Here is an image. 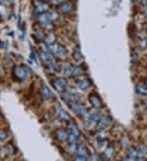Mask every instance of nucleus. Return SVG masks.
Here are the masks:
<instances>
[{
	"label": "nucleus",
	"mask_w": 147,
	"mask_h": 161,
	"mask_svg": "<svg viewBox=\"0 0 147 161\" xmlns=\"http://www.w3.org/2000/svg\"><path fill=\"white\" fill-rule=\"evenodd\" d=\"M40 60L43 63V65L45 66L46 69L48 72L49 73H54L56 71V63L53 59L50 56L48 53L45 51H42L40 52Z\"/></svg>",
	"instance_id": "nucleus-1"
},
{
	"label": "nucleus",
	"mask_w": 147,
	"mask_h": 161,
	"mask_svg": "<svg viewBox=\"0 0 147 161\" xmlns=\"http://www.w3.org/2000/svg\"><path fill=\"white\" fill-rule=\"evenodd\" d=\"M13 77L18 81H23L27 79L30 75V70L25 66L23 65H17L13 68Z\"/></svg>",
	"instance_id": "nucleus-2"
},
{
	"label": "nucleus",
	"mask_w": 147,
	"mask_h": 161,
	"mask_svg": "<svg viewBox=\"0 0 147 161\" xmlns=\"http://www.w3.org/2000/svg\"><path fill=\"white\" fill-rule=\"evenodd\" d=\"M67 132H68V139L67 140L69 141L70 143H75L80 137V132L78 129L77 125L74 122H70Z\"/></svg>",
	"instance_id": "nucleus-3"
},
{
	"label": "nucleus",
	"mask_w": 147,
	"mask_h": 161,
	"mask_svg": "<svg viewBox=\"0 0 147 161\" xmlns=\"http://www.w3.org/2000/svg\"><path fill=\"white\" fill-rule=\"evenodd\" d=\"M48 48L49 51L52 53L53 56H57V57L64 56L67 53L66 47L59 43H56V42H54L52 45L48 46Z\"/></svg>",
	"instance_id": "nucleus-4"
},
{
	"label": "nucleus",
	"mask_w": 147,
	"mask_h": 161,
	"mask_svg": "<svg viewBox=\"0 0 147 161\" xmlns=\"http://www.w3.org/2000/svg\"><path fill=\"white\" fill-rule=\"evenodd\" d=\"M55 15L48 11L46 12H43V13H39V16H38V21L41 25H48L53 22L55 18H54Z\"/></svg>",
	"instance_id": "nucleus-5"
},
{
	"label": "nucleus",
	"mask_w": 147,
	"mask_h": 161,
	"mask_svg": "<svg viewBox=\"0 0 147 161\" xmlns=\"http://www.w3.org/2000/svg\"><path fill=\"white\" fill-rule=\"evenodd\" d=\"M52 84H53V86L55 89V90L57 91L60 94L63 93L64 91L66 90L67 80L66 78H63V77L56 78L54 80H53Z\"/></svg>",
	"instance_id": "nucleus-6"
},
{
	"label": "nucleus",
	"mask_w": 147,
	"mask_h": 161,
	"mask_svg": "<svg viewBox=\"0 0 147 161\" xmlns=\"http://www.w3.org/2000/svg\"><path fill=\"white\" fill-rule=\"evenodd\" d=\"M88 101L95 109H102V107H103V103H102V101L101 98L98 96L97 94L96 93H92L88 96Z\"/></svg>",
	"instance_id": "nucleus-7"
},
{
	"label": "nucleus",
	"mask_w": 147,
	"mask_h": 161,
	"mask_svg": "<svg viewBox=\"0 0 147 161\" xmlns=\"http://www.w3.org/2000/svg\"><path fill=\"white\" fill-rule=\"evenodd\" d=\"M75 160H86L88 158V149L84 144H79L77 147Z\"/></svg>",
	"instance_id": "nucleus-8"
},
{
	"label": "nucleus",
	"mask_w": 147,
	"mask_h": 161,
	"mask_svg": "<svg viewBox=\"0 0 147 161\" xmlns=\"http://www.w3.org/2000/svg\"><path fill=\"white\" fill-rule=\"evenodd\" d=\"M112 124V119L109 116H102L99 117L97 123V128L98 130H104Z\"/></svg>",
	"instance_id": "nucleus-9"
},
{
	"label": "nucleus",
	"mask_w": 147,
	"mask_h": 161,
	"mask_svg": "<svg viewBox=\"0 0 147 161\" xmlns=\"http://www.w3.org/2000/svg\"><path fill=\"white\" fill-rule=\"evenodd\" d=\"M74 5L72 2L67 1V2H63L61 3L57 7V11L61 14H67L70 13L71 11L73 10Z\"/></svg>",
	"instance_id": "nucleus-10"
},
{
	"label": "nucleus",
	"mask_w": 147,
	"mask_h": 161,
	"mask_svg": "<svg viewBox=\"0 0 147 161\" xmlns=\"http://www.w3.org/2000/svg\"><path fill=\"white\" fill-rule=\"evenodd\" d=\"M68 106H69V108H70L72 111H73L74 113H76L78 115H79L81 116L82 115V113L84 112V107L82 105H80L79 103H77L76 100H71V101L68 102Z\"/></svg>",
	"instance_id": "nucleus-11"
},
{
	"label": "nucleus",
	"mask_w": 147,
	"mask_h": 161,
	"mask_svg": "<svg viewBox=\"0 0 147 161\" xmlns=\"http://www.w3.org/2000/svg\"><path fill=\"white\" fill-rule=\"evenodd\" d=\"M34 7H35L36 11L39 13H43L48 11L49 9L48 4L42 0H35L34 2Z\"/></svg>",
	"instance_id": "nucleus-12"
},
{
	"label": "nucleus",
	"mask_w": 147,
	"mask_h": 161,
	"mask_svg": "<svg viewBox=\"0 0 147 161\" xmlns=\"http://www.w3.org/2000/svg\"><path fill=\"white\" fill-rule=\"evenodd\" d=\"M55 112H56L57 116H58L59 118H61V120H67V121H69L70 120V115H69V113L67 112H66V111H65L60 105H56V107H55Z\"/></svg>",
	"instance_id": "nucleus-13"
},
{
	"label": "nucleus",
	"mask_w": 147,
	"mask_h": 161,
	"mask_svg": "<svg viewBox=\"0 0 147 161\" xmlns=\"http://www.w3.org/2000/svg\"><path fill=\"white\" fill-rule=\"evenodd\" d=\"M76 83H77L78 88L82 91L88 90L92 85L91 81L88 80V79H86V78H82V79L78 80Z\"/></svg>",
	"instance_id": "nucleus-14"
},
{
	"label": "nucleus",
	"mask_w": 147,
	"mask_h": 161,
	"mask_svg": "<svg viewBox=\"0 0 147 161\" xmlns=\"http://www.w3.org/2000/svg\"><path fill=\"white\" fill-rule=\"evenodd\" d=\"M41 92H42L43 95L47 99H50V98H53V91L49 89L48 86L43 81L41 82Z\"/></svg>",
	"instance_id": "nucleus-15"
},
{
	"label": "nucleus",
	"mask_w": 147,
	"mask_h": 161,
	"mask_svg": "<svg viewBox=\"0 0 147 161\" xmlns=\"http://www.w3.org/2000/svg\"><path fill=\"white\" fill-rule=\"evenodd\" d=\"M55 136H56L57 140L61 142H65L68 139V132L67 130L64 129H58L55 132Z\"/></svg>",
	"instance_id": "nucleus-16"
},
{
	"label": "nucleus",
	"mask_w": 147,
	"mask_h": 161,
	"mask_svg": "<svg viewBox=\"0 0 147 161\" xmlns=\"http://www.w3.org/2000/svg\"><path fill=\"white\" fill-rule=\"evenodd\" d=\"M56 36L53 32H49V33H48L47 34L44 35V38H43L44 43H45V45H47L48 46L53 44L54 42H56Z\"/></svg>",
	"instance_id": "nucleus-17"
},
{
	"label": "nucleus",
	"mask_w": 147,
	"mask_h": 161,
	"mask_svg": "<svg viewBox=\"0 0 147 161\" xmlns=\"http://www.w3.org/2000/svg\"><path fill=\"white\" fill-rule=\"evenodd\" d=\"M136 91L141 96H147V85L143 84H137L136 85Z\"/></svg>",
	"instance_id": "nucleus-18"
},
{
	"label": "nucleus",
	"mask_w": 147,
	"mask_h": 161,
	"mask_svg": "<svg viewBox=\"0 0 147 161\" xmlns=\"http://www.w3.org/2000/svg\"><path fill=\"white\" fill-rule=\"evenodd\" d=\"M73 59H74L75 61L77 62H80L84 60V56L82 55V53L80 51V48L79 46H77L73 52Z\"/></svg>",
	"instance_id": "nucleus-19"
},
{
	"label": "nucleus",
	"mask_w": 147,
	"mask_h": 161,
	"mask_svg": "<svg viewBox=\"0 0 147 161\" xmlns=\"http://www.w3.org/2000/svg\"><path fill=\"white\" fill-rule=\"evenodd\" d=\"M71 67L72 65H70V63H62L61 67H60V69L61 73L65 74V75H70V70H71Z\"/></svg>",
	"instance_id": "nucleus-20"
},
{
	"label": "nucleus",
	"mask_w": 147,
	"mask_h": 161,
	"mask_svg": "<svg viewBox=\"0 0 147 161\" xmlns=\"http://www.w3.org/2000/svg\"><path fill=\"white\" fill-rule=\"evenodd\" d=\"M128 156L130 160H138V152H137V149L134 148V147H131L128 150Z\"/></svg>",
	"instance_id": "nucleus-21"
},
{
	"label": "nucleus",
	"mask_w": 147,
	"mask_h": 161,
	"mask_svg": "<svg viewBox=\"0 0 147 161\" xmlns=\"http://www.w3.org/2000/svg\"><path fill=\"white\" fill-rule=\"evenodd\" d=\"M82 73V70H81V68L79 66H73L71 67V70H70V75L73 76V77H77V76H79Z\"/></svg>",
	"instance_id": "nucleus-22"
},
{
	"label": "nucleus",
	"mask_w": 147,
	"mask_h": 161,
	"mask_svg": "<svg viewBox=\"0 0 147 161\" xmlns=\"http://www.w3.org/2000/svg\"><path fill=\"white\" fill-rule=\"evenodd\" d=\"M114 153H115V151H114V147L111 146V145H109L108 147L105 148V152H104V155L106 158H111L114 155Z\"/></svg>",
	"instance_id": "nucleus-23"
},
{
	"label": "nucleus",
	"mask_w": 147,
	"mask_h": 161,
	"mask_svg": "<svg viewBox=\"0 0 147 161\" xmlns=\"http://www.w3.org/2000/svg\"><path fill=\"white\" fill-rule=\"evenodd\" d=\"M4 153L8 156L12 155L14 154V147H13V146L11 145V144H7V146L4 147Z\"/></svg>",
	"instance_id": "nucleus-24"
},
{
	"label": "nucleus",
	"mask_w": 147,
	"mask_h": 161,
	"mask_svg": "<svg viewBox=\"0 0 147 161\" xmlns=\"http://www.w3.org/2000/svg\"><path fill=\"white\" fill-rule=\"evenodd\" d=\"M0 16L6 17L7 16V8L4 4H0Z\"/></svg>",
	"instance_id": "nucleus-25"
},
{
	"label": "nucleus",
	"mask_w": 147,
	"mask_h": 161,
	"mask_svg": "<svg viewBox=\"0 0 147 161\" xmlns=\"http://www.w3.org/2000/svg\"><path fill=\"white\" fill-rule=\"evenodd\" d=\"M77 151V147L75 143H70V147H69V151L70 154H74V152Z\"/></svg>",
	"instance_id": "nucleus-26"
},
{
	"label": "nucleus",
	"mask_w": 147,
	"mask_h": 161,
	"mask_svg": "<svg viewBox=\"0 0 147 161\" xmlns=\"http://www.w3.org/2000/svg\"><path fill=\"white\" fill-rule=\"evenodd\" d=\"M7 137V133L4 130H0V140H5Z\"/></svg>",
	"instance_id": "nucleus-27"
},
{
	"label": "nucleus",
	"mask_w": 147,
	"mask_h": 161,
	"mask_svg": "<svg viewBox=\"0 0 147 161\" xmlns=\"http://www.w3.org/2000/svg\"><path fill=\"white\" fill-rule=\"evenodd\" d=\"M137 60H138V56H137V52L133 51L132 52V63H136L137 62Z\"/></svg>",
	"instance_id": "nucleus-28"
},
{
	"label": "nucleus",
	"mask_w": 147,
	"mask_h": 161,
	"mask_svg": "<svg viewBox=\"0 0 147 161\" xmlns=\"http://www.w3.org/2000/svg\"><path fill=\"white\" fill-rule=\"evenodd\" d=\"M8 43L7 42H0V47L1 48H3V49H7L8 48Z\"/></svg>",
	"instance_id": "nucleus-29"
},
{
	"label": "nucleus",
	"mask_w": 147,
	"mask_h": 161,
	"mask_svg": "<svg viewBox=\"0 0 147 161\" xmlns=\"http://www.w3.org/2000/svg\"><path fill=\"white\" fill-rule=\"evenodd\" d=\"M141 3L143 5H147V0H141Z\"/></svg>",
	"instance_id": "nucleus-30"
},
{
	"label": "nucleus",
	"mask_w": 147,
	"mask_h": 161,
	"mask_svg": "<svg viewBox=\"0 0 147 161\" xmlns=\"http://www.w3.org/2000/svg\"><path fill=\"white\" fill-rule=\"evenodd\" d=\"M144 12H145V15L147 16V7H146V9H145V11H144Z\"/></svg>",
	"instance_id": "nucleus-31"
},
{
	"label": "nucleus",
	"mask_w": 147,
	"mask_h": 161,
	"mask_svg": "<svg viewBox=\"0 0 147 161\" xmlns=\"http://www.w3.org/2000/svg\"><path fill=\"white\" fill-rule=\"evenodd\" d=\"M42 1H44V2H47V1H52V0H42Z\"/></svg>",
	"instance_id": "nucleus-32"
},
{
	"label": "nucleus",
	"mask_w": 147,
	"mask_h": 161,
	"mask_svg": "<svg viewBox=\"0 0 147 161\" xmlns=\"http://www.w3.org/2000/svg\"><path fill=\"white\" fill-rule=\"evenodd\" d=\"M145 83H146V85H147V79H146V81H145Z\"/></svg>",
	"instance_id": "nucleus-33"
},
{
	"label": "nucleus",
	"mask_w": 147,
	"mask_h": 161,
	"mask_svg": "<svg viewBox=\"0 0 147 161\" xmlns=\"http://www.w3.org/2000/svg\"><path fill=\"white\" fill-rule=\"evenodd\" d=\"M7 1H10V2H12L13 0H7Z\"/></svg>",
	"instance_id": "nucleus-34"
},
{
	"label": "nucleus",
	"mask_w": 147,
	"mask_h": 161,
	"mask_svg": "<svg viewBox=\"0 0 147 161\" xmlns=\"http://www.w3.org/2000/svg\"><path fill=\"white\" fill-rule=\"evenodd\" d=\"M3 1H4V0H0V3H2Z\"/></svg>",
	"instance_id": "nucleus-35"
}]
</instances>
